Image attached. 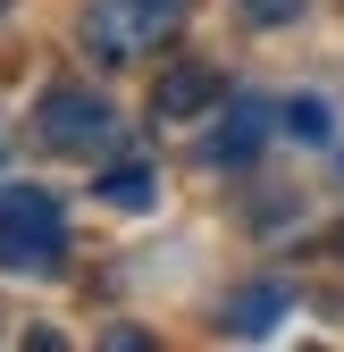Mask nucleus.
<instances>
[{"instance_id":"1","label":"nucleus","mask_w":344,"mask_h":352,"mask_svg":"<svg viewBox=\"0 0 344 352\" xmlns=\"http://www.w3.org/2000/svg\"><path fill=\"white\" fill-rule=\"evenodd\" d=\"M0 269L9 277H59L67 269V218L42 185H0Z\"/></svg>"},{"instance_id":"2","label":"nucleus","mask_w":344,"mask_h":352,"mask_svg":"<svg viewBox=\"0 0 344 352\" xmlns=\"http://www.w3.org/2000/svg\"><path fill=\"white\" fill-rule=\"evenodd\" d=\"M34 135H42V151H59V160H101V151H118V109L93 93V84H42Z\"/></svg>"},{"instance_id":"3","label":"nucleus","mask_w":344,"mask_h":352,"mask_svg":"<svg viewBox=\"0 0 344 352\" xmlns=\"http://www.w3.org/2000/svg\"><path fill=\"white\" fill-rule=\"evenodd\" d=\"M177 25H185V0H93L84 9V51L101 67H126V59L160 51Z\"/></svg>"},{"instance_id":"4","label":"nucleus","mask_w":344,"mask_h":352,"mask_svg":"<svg viewBox=\"0 0 344 352\" xmlns=\"http://www.w3.org/2000/svg\"><path fill=\"white\" fill-rule=\"evenodd\" d=\"M227 101V84L210 76L202 59H177V67H160V84H151V118L160 126H193V118H210Z\"/></svg>"},{"instance_id":"5","label":"nucleus","mask_w":344,"mask_h":352,"mask_svg":"<svg viewBox=\"0 0 344 352\" xmlns=\"http://www.w3.org/2000/svg\"><path fill=\"white\" fill-rule=\"evenodd\" d=\"M286 311H294V294H286L277 277H261V285H244V294L227 302V319H219V327H227V336H269Z\"/></svg>"},{"instance_id":"6","label":"nucleus","mask_w":344,"mask_h":352,"mask_svg":"<svg viewBox=\"0 0 344 352\" xmlns=\"http://www.w3.org/2000/svg\"><path fill=\"white\" fill-rule=\"evenodd\" d=\"M269 118H277L269 101H235V109H227V126L210 135V160H219V168H227V160H252V151L269 143Z\"/></svg>"},{"instance_id":"7","label":"nucleus","mask_w":344,"mask_h":352,"mask_svg":"<svg viewBox=\"0 0 344 352\" xmlns=\"http://www.w3.org/2000/svg\"><path fill=\"white\" fill-rule=\"evenodd\" d=\"M101 201H118V210H151V201H160V176H151L143 160H118V168H101Z\"/></svg>"},{"instance_id":"8","label":"nucleus","mask_w":344,"mask_h":352,"mask_svg":"<svg viewBox=\"0 0 344 352\" xmlns=\"http://www.w3.org/2000/svg\"><path fill=\"white\" fill-rule=\"evenodd\" d=\"M277 126H286V135H303V143H327V101H286Z\"/></svg>"},{"instance_id":"9","label":"nucleus","mask_w":344,"mask_h":352,"mask_svg":"<svg viewBox=\"0 0 344 352\" xmlns=\"http://www.w3.org/2000/svg\"><path fill=\"white\" fill-rule=\"evenodd\" d=\"M235 9H244V25H294L311 0H235Z\"/></svg>"},{"instance_id":"10","label":"nucleus","mask_w":344,"mask_h":352,"mask_svg":"<svg viewBox=\"0 0 344 352\" xmlns=\"http://www.w3.org/2000/svg\"><path fill=\"white\" fill-rule=\"evenodd\" d=\"M0 9H9V0H0Z\"/></svg>"}]
</instances>
